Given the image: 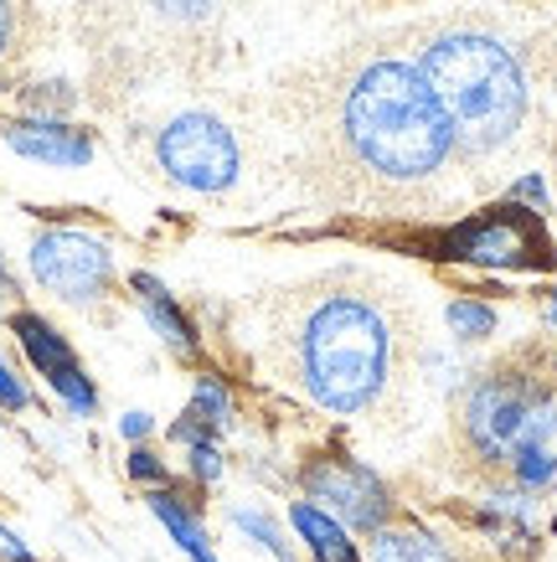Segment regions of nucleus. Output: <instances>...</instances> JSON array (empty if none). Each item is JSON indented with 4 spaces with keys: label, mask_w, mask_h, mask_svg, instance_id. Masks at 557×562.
<instances>
[{
    "label": "nucleus",
    "mask_w": 557,
    "mask_h": 562,
    "mask_svg": "<svg viewBox=\"0 0 557 562\" xmlns=\"http://www.w3.org/2000/svg\"><path fill=\"white\" fill-rule=\"evenodd\" d=\"M289 521H294V531L304 537V547H310V558H315V562H356V547L346 542V527H341L325 506L294 501Z\"/></svg>",
    "instance_id": "nucleus-10"
},
{
    "label": "nucleus",
    "mask_w": 557,
    "mask_h": 562,
    "mask_svg": "<svg viewBox=\"0 0 557 562\" xmlns=\"http://www.w3.org/2000/svg\"><path fill=\"white\" fill-rule=\"evenodd\" d=\"M191 470H197L202 480H218V475H222L218 443H212V439H191Z\"/></svg>",
    "instance_id": "nucleus-19"
},
{
    "label": "nucleus",
    "mask_w": 557,
    "mask_h": 562,
    "mask_svg": "<svg viewBox=\"0 0 557 562\" xmlns=\"http://www.w3.org/2000/svg\"><path fill=\"white\" fill-rule=\"evenodd\" d=\"M300 139L304 181L341 206L408 202L459 150L419 63L388 52L325 63L300 93Z\"/></svg>",
    "instance_id": "nucleus-1"
},
{
    "label": "nucleus",
    "mask_w": 557,
    "mask_h": 562,
    "mask_svg": "<svg viewBox=\"0 0 557 562\" xmlns=\"http://www.w3.org/2000/svg\"><path fill=\"white\" fill-rule=\"evenodd\" d=\"M5 36H11V11H5V0H0V52H5Z\"/></svg>",
    "instance_id": "nucleus-26"
},
{
    "label": "nucleus",
    "mask_w": 557,
    "mask_h": 562,
    "mask_svg": "<svg viewBox=\"0 0 557 562\" xmlns=\"http://www.w3.org/2000/svg\"><path fill=\"white\" fill-rule=\"evenodd\" d=\"M419 72L434 88L459 150L490 155L516 139L526 120V72L506 42L470 26L439 32L419 52Z\"/></svg>",
    "instance_id": "nucleus-3"
},
{
    "label": "nucleus",
    "mask_w": 557,
    "mask_h": 562,
    "mask_svg": "<svg viewBox=\"0 0 557 562\" xmlns=\"http://www.w3.org/2000/svg\"><path fill=\"white\" fill-rule=\"evenodd\" d=\"M135 290H140V305H145V315H151V325L166 336V346H176L181 357H191L197 351V330H191V321H186L181 310H176V300H170L160 284H155L151 273H135Z\"/></svg>",
    "instance_id": "nucleus-11"
},
{
    "label": "nucleus",
    "mask_w": 557,
    "mask_h": 562,
    "mask_svg": "<svg viewBox=\"0 0 557 562\" xmlns=\"http://www.w3.org/2000/svg\"><path fill=\"white\" fill-rule=\"evenodd\" d=\"M0 279H5V263H0Z\"/></svg>",
    "instance_id": "nucleus-28"
},
{
    "label": "nucleus",
    "mask_w": 557,
    "mask_h": 562,
    "mask_svg": "<svg viewBox=\"0 0 557 562\" xmlns=\"http://www.w3.org/2000/svg\"><path fill=\"white\" fill-rule=\"evenodd\" d=\"M124 439H145V434H151V418H145V413H124Z\"/></svg>",
    "instance_id": "nucleus-25"
},
{
    "label": "nucleus",
    "mask_w": 557,
    "mask_h": 562,
    "mask_svg": "<svg viewBox=\"0 0 557 562\" xmlns=\"http://www.w3.org/2000/svg\"><path fill=\"white\" fill-rule=\"evenodd\" d=\"M151 512L166 521V531L176 537V542H181V552H186L191 562H218V558H212V547H207V531L191 521V512H186V506H176V495L155 491V495H151Z\"/></svg>",
    "instance_id": "nucleus-14"
},
{
    "label": "nucleus",
    "mask_w": 557,
    "mask_h": 562,
    "mask_svg": "<svg viewBox=\"0 0 557 562\" xmlns=\"http://www.w3.org/2000/svg\"><path fill=\"white\" fill-rule=\"evenodd\" d=\"M32 273L36 284H47L57 300H73V305H88L109 290L114 279V254L103 248L99 238L88 233H73V227H52L32 243Z\"/></svg>",
    "instance_id": "nucleus-7"
},
{
    "label": "nucleus",
    "mask_w": 557,
    "mask_h": 562,
    "mask_svg": "<svg viewBox=\"0 0 557 562\" xmlns=\"http://www.w3.org/2000/svg\"><path fill=\"white\" fill-rule=\"evenodd\" d=\"M304 491L315 495V506H325L346 527H361V531H377L392 512L388 485L371 470H361L352 460H336V454H325V460H315L304 470Z\"/></svg>",
    "instance_id": "nucleus-8"
},
{
    "label": "nucleus",
    "mask_w": 557,
    "mask_h": 562,
    "mask_svg": "<svg viewBox=\"0 0 557 562\" xmlns=\"http://www.w3.org/2000/svg\"><path fill=\"white\" fill-rule=\"evenodd\" d=\"M511 196H516V202H532V206L547 202V191H542L537 176H526V181H516V191H511Z\"/></svg>",
    "instance_id": "nucleus-24"
},
{
    "label": "nucleus",
    "mask_w": 557,
    "mask_h": 562,
    "mask_svg": "<svg viewBox=\"0 0 557 562\" xmlns=\"http://www.w3.org/2000/svg\"><path fill=\"white\" fill-rule=\"evenodd\" d=\"M237 527L243 531H254L258 542L269 547L274 558H285V542H279V531H274V521H264V516H254V512H237Z\"/></svg>",
    "instance_id": "nucleus-20"
},
{
    "label": "nucleus",
    "mask_w": 557,
    "mask_h": 562,
    "mask_svg": "<svg viewBox=\"0 0 557 562\" xmlns=\"http://www.w3.org/2000/svg\"><path fill=\"white\" fill-rule=\"evenodd\" d=\"M47 382H52V392H57V397H63L73 413H93V408H99V392H93V382H88L78 367H68V372L47 376Z\"/></svg>",
    "instance_id": "nucleus-17"
},
{
    "label": "nucleus",
    "mask_w": 557,
    "mask_h": 562,
    "mask_svg": "<svg viewBox=\"0 0 557 562\" xmlns=\"http://www.w3.org/2000/svg\"><path fill=\"white\" fill-rule=\"evenodd\" d=\"M547 325H553V330H557V290L547 294Z\"/></svg>",
    "instance_id": "nucleus-27"
},
{
    "label": "nucleus",
    "mask_w": 557,
    "mask_h": 562,
    "mask_svg": "<svg viewBox=\"0 0 557 562\" xmlns=\"http://www.w3.org/2000/svg\"><path fill=\"white\" fill-rule=\"evenodd\" d=\"M264 357L274 376L331 413H361L388 387L398 305L367 273H321L274 300Z\"/></svg>",
    "instance_id": "nucleus-2"
},
{
    "label": "nucleus",
    "mask_w": 557,
    "mask_h": 562,
    "mask_svg": "<svg viewBox=\"0 0 557 562\" xmlns=\"http://www.w3.org/2000/svg\"><path fill=\"white\" fill-rule=\"evenodd\" d=\"M449 254L486 269H553V243L542 233L537 212L516 206H490L486 217L459 222L449 233Z\"/></svg>",
    "instance_id": "nucleus-6"
},
{
    "label": "nucleus",
    "mask_w": 557,
    "mask_h": 562,
    "mask_svg": "<svg viewBox=\"0 0 557 562\" xmlns=\"http://www.w3.org/2000/svg\"><path fill=\"white\" fill-rule=\"evenodd\" d=\"M130 475H140V480H166V470H160V460H155V454L135 449V454H130Z\"/></svg>",
    "instance_id": "nucleus-22"
},
{
    "label": "nucleus",
    "mask_w": 557,
    "mask_h": 562,
    "mask_svg": "<svg viewBox=\"0 0 557 562\" xmlns=\"http://www.w3.org/2000/svg\"><path fill=\"white\" fill-rule=\"evenodd\" d=\"M11 330H16L21 351L32 357V367L42 376H57V372H68V367H78V361H73V351H68V341H63V336H57L42 315H16V321H11Z\"/></svg>",
    "instance_id": "nucleus-12"
},
{
    "label": "nucleus",
    "mask_w": 557,
    "mask_h": 562,
    "mask_svg": "<svg viewBox=\"0 0 557 562\" xmlns=\"http://www.w3.org/2000/svg\"><path fill=\"white\" fill-rule=\"evenodd\" d=\"M0 403H5V408H26V403H32V397H26V382L5 367V357H0Z\"/></svg>",
    "instance_id": "nucleus-21"
},
{
    "label": "nucleus",
    "mask_w": 557,
    "mask_h": 562,
    "mask_svg": "<svg viewBox=\"0 0 557 562\" xmlns=\"http://www.w3.org/2000/svg\"><path fill=\"white\" fill-rule=\"evenodd\" d=\"M459 449L486 470H516V460L553 449L557 434V361L532 346L495 361L470 382L455 413Z\"/></svg>",
    "instance_id": "nucleus-4"
},
{
    "label": "nucleus",
    "mask_w": 557,
    "mask_h": 562,
    "mask_svg": "<svg viewBox=\"0 0 557 562\" xmlns=\"http://www.w3.org/2000/svg\"><path fill=\"white\" fill-rule=\"evenodd\" d=\"M449 330H455L459 341H486L490 330H495V310L475 305V300H455L449 305Z\"/></svg>",
    "instance_id": "nucleus-16"
},
{
    "label": "nucleus",
    "mask_w": 557,
    "mask_h": 562,
    "mask_svg": "<svg viewBox=\"0 0 557 562\" xmlns=\"http://www.w3.org/2000/svg\"><path fill=\"white\" fill-rule=\"evenodd\" d=\"M371 562H449V552L428 531L398 527V531H377L371 537Z\"/></svg>",
    "instance_id": "nucleus-13"
},
{
    "label": "nucleus",
    "mask_w": 557,
    "mask_h": 562,
    "mask_svg": "<svg viewBox=\"0 0 557 562\" xmlns=\"http://www.w3.org/2000/svg\"><path fill=\"white\" fill-rule=\"evenodd\" d=\"M155 16H166V21H181V26H191V21H202L212 16V5L218 0H145Z\"/></svg>",
    "instance_id": "nucleus-18"
},
{
    "label": "nucleus",
    "mask_w": 557,
    "mask_h": 562,
    "mask_svg": "<svg viewBox=\"0 0 557 562\" xmlns=\"http://www.w3.org/2000/svg\"><path fill=\"white\" fill-rule=\"evenodd\" d=\"M160 171L191 191H227L237 181V139L212 114H181L155 139Z\"/></svg>",
    "instance_id": "nucleus-5"
},
{
    "label": "nucleus",
    "mask_w": 557,
    "mask_h": 562,
    "mask_svg": "<svg viewBox=\"0 0 557 562\" xmlns=\"http://www.w3.org/2000/svg\"><path fill=\"white\" fill-rule=\"evenodd\" d=\"M0 558H11V562H32V552H26V542H21L16 531H5V527H0Z\"/></svg>",
    "instance_id": "nucleus-23"
},
{
    "label": "nucleus",
    "mask_w": 557,
    "mask_h": 562,
    "mask_svg": "<svg viewBox=\"0 0 557 562\" xmlns=\"http://www.w3.org/2000/svg\"><path fill=\"white\" fill-rule=\"evenodd\" d=\"M191 424H202L207 434H218L227 418H233V403H227V392H222L218 376H202L197 382V397H191V413H186Z\"/></svg>",
    "instance_id": "nucleus-15"
},
{
    "label": "nucleus",
    "mask_w": 557,
    "mask_h": 562,
    "mask_svg": "<svg viewBox=\"0 0 557 562\" xmlns=\"http://www.w3.org/2000/svg\"><path fill=\"white\" fill-rule=\"evenodd\" d=\"M5 145L21 150L26 160H47V166H88L93 160V139L83 130H68L57 120H26L5 130Z\"/></svg>",
    "instance_id": "nucleus-9"
}]
</instances>
